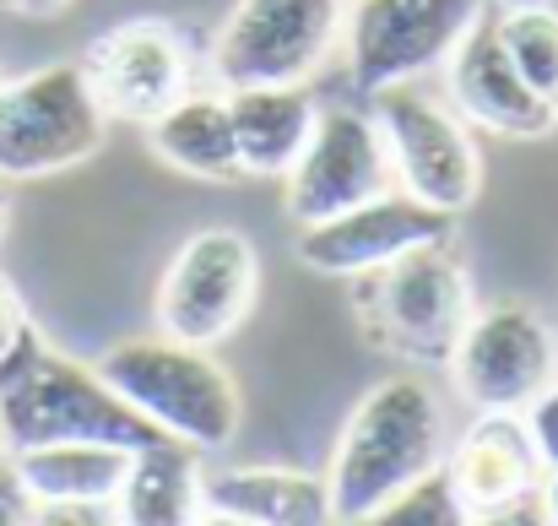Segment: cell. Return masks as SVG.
Segmentation results:
<instances>
[{
  "instance_id": "9a60e30c",
  "label": "cell",
  "mask_w": 558,
  "mask_h": 526,
  "mask_svg": "<svg viewBox=\"0 0 558 526\" xmlns=\"http://www.w3.org/2000/svg\"><path fill=\"white\" fill-rule=\"evenodd\" d=\"M445 478L466 511V522H483L488 511L510 505L515 494L543 483L537 451L521 429V413H477L456 445H445Z\"/></svg>"
},
{
  "instance_id": "ba28073f",
  "label": "cell",
  "mask_w": 558,
  "mask_h": 526,
  "mask_svg": "<svg viewBox=\"0 0 558 526\" xmlns=\"http://www.w3.org/2000/svg\"><path fill=\"white\" fill-rule=\"evenodd\" d=\"M255 294H260L255 244L239 228H195L158 277L153 315L163 337L217 348L250 321Z\"/></svg>"
},
{
  "instance_id": "f1b7e54d",
  "label": "cell",
  "mask_w": 558,
  "mask_h": 526,
  "mask_svg": "<svg viewBox=\"0 0 558 526\" xmlns=\"http://www.w3.org/2000/svg\"><path fill=\"white\" fill-rule=\"evenodd\" d=\"M499 5H554V0H499Z\"/></svg>"
},
{
  "instance_id": "3957f363",
  "label": "cell",
  "mask_w": 558,
  "mask_h": 526,
  "mask_svg": "<svg viewBox=\"0 0 558 526\" xmlns=\"http://www.w3.org/2000/svg\"><path fill=\"white\" fill-rule=\"evenodd\" d=\"M98 374L158 429L195 451H222L239 434V385L201 343L136 337L98 358Z\"/></svg>"
},
{
  "instance_id": "5bb4252c",
  "label": "cell",
  "mask_w": 558,
  "mask_h": 526,
  "mask_svg": "<svg viewBox=\"0 0 558 526\" xmlns=\"http://www.w3.org/2000/svg\"><path fill=\"white\" fill-rule=\"evenodd\" d=\"M439 71H445L450 104L472 125H483L494 136L537 142V136H548L558 125V109L526 87V76L515 71V60H510V49L499 38V22H488V16L450 49V60Z\"/></svg>"
},
{
  "instance_id": "7c38bea8",
  "label": "cell",
  "mask_w": 558,
  "mask_h": 526,
  "mask_svg": "<svg viewBox=\"0 0 558 526\" xmlns=\"http://www.w3.org/2000/svg\"><path fill=\"white\" fill-rule=\"evenodd\" d=\"M282 179H288V217L299 228L337 217V212H348V206H359V201L396 184L379 125L364 109H320L310 147L299 153V164Z\"/></svg>"
},
{
  "instance_id": "603a6c76",
  "label": "cell",
  "mask_w": 558,
  "mask_h": 526,
  "mask_svg": "<svg viewBox=\"0 0 558 526\" xmlns=\"http://www.w3.org/2000/svg\"><path fill=\"white\" fill-rule=\"evenodd\" d=\"M521 429L537 451V467L543 473H558V374L521 407Z\"/></svg>"
},
{
  "instance_id": "52a82bcc",
  "label": "cell",
  "mask_w": 558,
  "mask_h": 526,
  "mask_svg": "<svg viewBox=\"0 0 558 526\" xmlns=\"http://www.w3.org/2000/svg\"><path fill=\"white\" fill-rule=\"evenodd\" d=\"M488 16V0H348L342 49L359 98L417 82Z\"/></svg>"
},
{
  "instance_id": "ac0fdd59",
  "label": "cell",
  "mask_w": 558,
  "mask_h": 526,
  "mask_svg": "<svg viewBox=\"0 0 558 526\" xmlns=\"http://www.w3.org/2000/svg\"><path fill=\"white\" fill-rule=\"evenodd\" d=\"M201 489H206L201 451L174 434H158V440L131 451V473H125L114 511L125 526H195L206 522Z\"/></svg>"
},
{
  "instance_id": "7402d4cb",
  "label": "cell",
  "mask_w": 558,
  "mask_h": 526,
  "mask_svg": "<svg viewBox=\"0 0 558 526\" xmlns=\"http://www.w3.org/2000/svg\"><path fill=\"white\" fill-rule=\"evenodd\" d=\"M374 522H385V526H461L466 511H461V500H456L445 467H434L428 478H417L412 489H401Z\"/></svg>"
},
{
  "instance_id": "9c48e42d",
  "label": "cell",
  "mask_w": 558,
  "mask_h": 526,
  "mask_svg": "<svg viewBox=\"0 0 558 526\" xmlns=\"http://www.w3.org/2000/svg\"><path fill=\"white\" fill-rule=\"evenodd\" d=\"M348 0H239L211 44V76L222 87L310 82L342 44Z\"/></svg>"
},
{
  "instance_id": "484cf974",
  "label": "cell",
  "mask_w": 558,
  "mask_h": 526,
  "mask_svg": "<svg viewBox=\"0 0 558 526\" xmlns=\"http://www.w3.org/2000/svg\"><path fill=\"white\" fill-rule=\"evenodd\" d=\"M0 5H11V11H22V16H54V11H65L71 0H0Z\"/></svg>"
},
{
  "instance_id": "6da1fadb",
  "label": "cell",
  "mask_w": 558,
  "mask_h": 526,
  "mask_svg": "<svg viewBox=\"0 0 558 526\" xmlns=\"http://www.w3.org/2000/svg\"><path fill=\"white\" fill-rule=\"evenodd\" d=\"M445 445H450V429H445L439 391L423 374L379 380L353 407L331 451V467H326L331 522H374L401 489H412L445 462Z\"/></svg>"
},
{
  "instance_id": "4316f807",
  "label": "cell",
  "mask_w": 558,
  "mask_h": 526,
  "mask_svg": "<svg viewBox=\"0 0 558 526\" xmlns=\"http://www.w3.org/2000/svg\"><path fill=\"white\" fill-rule=\"evenodd\" d=\"M543 522L558 526V473H543Z\"/></svg>"
},
{
  "instance_id": "277c9868",
  "label": "cell",
  "mask_w": 558,
  "mask_h": 526,
  "mask_svg": "<svg viewBox=\"0 0 558 526\" xmlns=\"http://www.w3.org/2000/svg\"><path fill=\"white\" fill-rule=\"evenodd\" d=\"M472 310V272L450 239H428L359 277V315L369 343L412 363H445Z\"/></svg>"
},
{
  "instance_id": "cb8c5ba5",
  "label": "cell",
  "mask_w": 558,
  "mask_h": 526,
  "mask_svg": "<svg viewBox=\"0 0 558 526\" xmlns=\"http://www.w3.org/2000/svg\"><path fill=\"white\" fill-rule=\"evenodd\" d=\"M33 522V500L22 489V473L11 462V451H0V526H27Z\"/></svg>"
},
{
  "instance_id": "30bf717a",
  "label": "cell",
  "mask_w": 558,
  "mask_h": 526,
  "mask_svg": "<svg viewBox=\"0 0 558 526\" xmlns=\"http://www.w3.org/2000/svg\"><path fill=\"white\" fill-rule=\"evenodd\" d=\"M456 396L477 413H521L558 374V337L532 304H483L445 358Z\"/></svg>"
},
{
  "instance_id": "5b68a950",
  "label": "cell",
  "mask_w": 558,
  "mask_h": 526,
  "mask_svg": "<svg viewBox=\"0 0 558 526\" xmlns=\"http://www.w3.org/2000/svg\"><path fill=\"white\" fill-rule=\"evenodd\" d=\"M369 104V120L379 125L396 184L417 195L423 206L461 217L483 195V153H477L472 120L456 104L423 93L417 82L385 87Z\"/></svg>"
},
{
  "instance_id": "e0dca14e",
  "label": "cell",
  "mask_w": 558,
  "mask_h": 526,
  "mask_svg": "<svg viewBox=\"0 0 558 526\" xmlns=\"http://www.w3.org/2000/svg\"><path fill=\"white\" fill-rule=\"evenodd\" d=\"M206 522L233 526H326L331 494L326 478L293 467H222L206 473Z\"/></svg>"
},
{
  "instance_id": "d4e9b609",
  "label": "cell",
  "mask_w": 558,
  "mask_h": 526,
  "mask_svg": "<svg viewBox=\"0 0 558 526\" xmlns=\"http://www.w3.org/2000/svg\"><path fill=\"white\" fill-rule=\"evenodd\" d=\"M27 326V315H22V299H16V288L0 277V358H5V348L16 343V332Z\"/></svg>"
},
{
  "instance_id": "2e32d148",
  "label": "cell",
  "mask_w": 558,
  "mask_h": 526,
  "mask_svg": "<svg viewBox=\"0 0 558 526\" xmlns=\"http://www.w3.org/2000/svg\"><path fill=\"white\" fill-rule=\"evenodd\" d=\"M233 115V147L239 169L255 179H282L315 136L320 104L310 98V82H260V87H222Z\"/></svg>"
},
{
  "instance_id": "8fae6325",
  "label": "cell",
  "mask_w": 558,
  "mask_h": 526,
  "mask_svg": "<svg viewBox=\"0 0 558 526\" xmlns=\"http://www.w3.org/2000/svg\"><path fill=\"white\" fill-rule=\"evenodd\" d=\"M104 120L153 125L180 93H190V44L169 22H120L76 60Z\"/></svg>"
},
{
  "instance_id": "7a4b0ae2",
  "label": "cell",
  "mask_w": 558,
  "mask_h": 526,
  "mask_svg": "<svg viewBox=\"0 0 558 526\" xmlns=\"http://www.w3.org/2000/svg\"><path fill=\"white\" fill-rule=\"evenodd\" d=\"M54 440H109L136 451L158 440V429L98 374V363H76L27 321L0 358V445L27 451Z\"/></svg>"
},
{
  "instance_id": "8992f818",
  "label": "cell",
  "mask_w": 558,
  "mask_h": 526,
  "mask_svg": "<svg viewBox=\"0 0 558 526\" xmlns=\"http://www.w3.org/2000/svg\"><path fill=\"white\" fill-rule=\"evenodd\" d=\"M104 109L76 60L0 82V179H44L104 147Z\"/></svg>"
},
{
  "instance_id": "d6986e66",
  "label": "cell",
  "mask_w": 558,
  "mask_h": 526,
  "mask_svg": "<svg viewBox=\"0 0 558 526\" xmlns=\"http://www.w3.org/2000/svg\"><path fill=\"white\" fill-rule=\"evenodd\" d=\"M33 511L44 505H114L131 473V445L109 440H54L11 451Z\"/></svg>"
},
{
  "instance_id": "f546056e",
  "label": "cell",
  "mask_w": 558,
  "mask_h": 526,
  "mask_svg": "<svg viewBox=\"0 0 558 526\" xmlns=\"http://www.w3.org/2000/svg\"><path fill=\"white\" fill-rule=\"evenodd\" d=\"M0 451H5V445H0Z\"/></svg>"
},
{
  "instance_id": "44dd1931",
  "label": "cell",
  "mask_w": 558,
  "mask_h": 526,
  "mask_svg": "<svg viewBox=\"0 0 558 526\" xmlns=\"http://www.w3.org/2000/svg\"><path fill=\"white\" fill-rule=\"evenodd\" d=\"M494 22L526 87L558 109V11L554 5H505Z\"/></svg>"
},
{
  "instance_id": "ffe728a7",
  "label": "cell",
  "mask_w": 558,
  "mask_h": 526,
  "mask_svg": "<svg viewBox=\"0 0 558 526\" xmlns=\"http://www.w3.org/2000/svg\"><path fill=\"white\" fill-rule=\"evenodd\" d=\"M147 142L163 164H174L180 175L195 179H239V147H233V115H228V93H180L153 125Z\"/></svg>"
},
{
  "instance_id": "83f0119b",
  "label": "cell",
  "mask_w": 558,
  "mask_h": 526,
  "mask_svg": "<svg viewBox=\"0 0 558 526\" xmlns=\"http://www.w3.org/2000/svg\"><path fill=\"white\" fill-rule=\"evenodd\" d=\"M5 223H11V190H5V179H0V234H5Z\"/></svg>"
},
{
  "instance_id": "4fadbf2b",
  "label": "cell",
  "mask_w": 558,
  "mask_h": 526,
  "mask_svg": "<svg viewBox=\"0 0 558 526\" xmlns=\"http://www.w3.org/2000/svg\"><path fill=\"white\" fill-rule=\"evenodd\" d=\"M450 223H456L450 212H434L417 195H407L401 184H390V190H379L337 217L304 223L299 261L310 272H326V277H364V272L428 244V239H450Z\"/></svg>"
}]
</instances>
